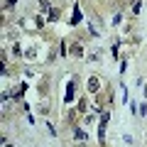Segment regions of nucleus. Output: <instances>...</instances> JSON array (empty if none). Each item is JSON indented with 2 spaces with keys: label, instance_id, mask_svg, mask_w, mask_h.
<instances>
[{
  "label": "nucleus",
  "instance_id": "obj_4",
  "mask_svg": "<svg viewBox=\"0 0 147 147\" xmlns=\"http://www.w3.org/2000/svg\"><path fill=\"white\" fill-rule=\"evenodd\" d=\"M49 20H59V10H52V12H49Z\"/></svg>",
  "mask_w": 147,
  "mask_h": 147
},
{
  "label": "nucleus",
  "instance_id": "obj_5",
  "mask_svg": "<svg viewBox=\"0 0 147 147\" xmlns=\"http://www.w3.org/2000/svg\"><path fill=\"white\" fill-rule=\"evenodd\" d=\"M7 147H12V145H7Z\"/></svg>",
  "mask_w": 147,
  "mask_h": 147
},
{
  "label": "nucleus",
  "instance_id": "obj_1",
  "mask_svg": "<svg viewBox=\"0 0 147 147\" xmlns=\"http://www.w3.org/2000/svg\"><path fill=\"white\" fill-rule=\"evenodd\" d=\"M98 88H100V81H98V79H96V76H93V79L88 81V91H91V93H96V91H98Z\"/></svg>",
  "mask_w": 147,
  "mask_h": 147
},
{
  "label": "nucleus",
  "instance_id": "obj_3",
  "mask_svg": "<svg viewBox=\"0 0 147 147\" xmlns=\"http://www.w3.org/2000/svg\"><path fill=\"white\" fill-rule=\"evenodd\" d=\"M74 98V81L69 84V88H66V100H71Z\"/></svg>",
  "mask_w": 147,
  "mask_h": 147
},
{
  "label": "nucleus",
  "instance_id": "obj_2",
  "mask_svg": "<svg viewBox=\"0 0 147 147\" xmlns=\"http://www.w3.org/2000/svg\"><path fill=\"white\" fill-rule=\"evenodd\" d=\"M71 54H74V57H84V47H81V44H74V47H71Z\"/></svg>",
  "mask_w": 147,
  "mask_h": 147
}]
</instances>
